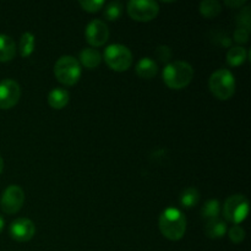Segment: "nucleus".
<instances>
[{
	"mask_svg": "<svg viewBox=\"0 0 251 251\" xmlns=\"http://www.w3.org/2000/svg\"><path fill=\"white\" fill-rule=\"evenodd\" d=\"M159 230L172 242L180 240L186 232V218L180 210L168 207L159 216Z\"/></svg>",
	"mask_w": 251,
	"mask_h": 251,
	"instance_id": "obj_1",
	"label": "nucleus"
},
{
	"mask_svg": "<svg viewBox=\"0 0 251 251\" xmlns=\"http://www.w3.org/2000/svg\"><path fill=\"white\" fill-rule=\"evenodd\" d=\"M164 83L172 90H181L190 85L194 77V69L189 63L176 60L167 64L162 74Z\"/></svg>",
	"mask_w": 251,
	"mask_h": 251,
	"instance_id": "obj_2",
	"label": "nucleus"
},
{
	"mask_svg": "<svg viewBox=\"0 0 251 251\" xmlns=\"http://www.w3.org/2000/svg\"><path fill=\"white\" fill-rule=\"evenodd\" d=\"M235 77L228 69H218L208 80V88L211 93L220 100H227L233 97L235 92Z\"/></svg>",
	"mask_w": 251,
	"mask_h": 251,
	"instance_id": "obj_3",
	"label": "nucleus"
},
{
	"mask_svg": "<svg viewBox=\"0 0 251 251\" xmlns=\"http://www.w3.org/2000/svg\"><path fill=\"white\" fill-rule=\"evenodd\" d=\"M56 80L65 86H74L81 77V65L77 59L71 55H63L54 65Z\"/></svg>",
	"mask_w": 251,
	"mask_h": 251,
	"instance_id": "obj_4",
	"label": "nucleus"
},
{
	"mask_svg": "<svg viewBox=\"0 0 251 251\" xmlns=\"http://www.w3.org/2000/svg\"><path fill=\"white\" fill-rule=\"evenodd\" d=\"M249 215V201L243 194L229 196L223 205V216L233 226H240Z\"/></svg>",
	"mask_w": 251,
	"mask_h": 251,
	"instance_id": "obj_5",
	"label": "nucleus"
},
{
	"mask_svg": "<svg viewBox=\"0 0 251 251\" xmlns=\"http://www.w3.org/2000/svg\"><path fill=\"white\" fill-rule=\"evenodd\" d=\"M104 61L112 70L123 73L129 70L132 64V54L127 47L123 44H110L104 50Z\"/></svg>",
	"mask_w": 251,
	"mask_h": 251,
	"instance_id": "obj_6",
	"label": "nucleus"
},
{
	"mask_svg": "<svg viewBox=\"0 0 251 251\" xmlns=\"http://www.w3.org/2000/svg\"><path fill=\"white\" fill-rule=\"evenodd\" d=\"M126 11L135 21L150 22L158 15L159 5L153 0H131L127 2Z\"/></svg>",
	"mask_w": 251,
	"mask_h": 251,
	"instance_id": "obj_7",
	"label": "nucleus"
},
{
	"mask_svg": "<svg viewBox=\"0 0 251 251\" xmlns=\"http://www.w3.org/2000/svg\"><path fill=\"white\" fill-rule=\"evenodd\" d=\"M25 202V191L19 185H10L2 193L0 199V207L7 215L17 213Z\"/></svg>",
	"mask_w": 251,
	"mask_h": 251,
	"instance_id": "obj_8",
	"label": "nucleus"
},
{
	"mask_svg": "<svg viewBox=\"0 0 251 251\" xmlns=\"http://www.w3.org/2000/svg\"><path fill=\"white\" fill-rule=\"evenodd\" d=\"M85 37L87 43L92 46V48L102 47L107 43L108 38H109V28L102 20H92L86 26Z\"/></svg>",
	"mask_w": 251,
	"mask_h": 251,
	"instance_id": "obj_9",
	"label": "nucleus"
},
{
	"mask_svg": "<svg viewBox=\"0 0 251 251\" xmlns=\"http://www.w3.org/2000/svg\"><path fill=\"white\" fill-rule=\"evenodd\" d=\"M21 98V87L19 82L11 78L0 81V109H10L19 103Z\"/></svg>",
	"mask_w": 251,
	"mask_h": 251,
	"instance_id": "obj_10",
	"label": "nucleus"
},
{
	"mask_svg": "<svg viewBox=\"0 0 251 251\" xmlns=\"http://www.w3.org/2000/svg\"><path fill=\"white\" fill-rule=\"evenodd\" d=\"M10 235L20 243L29 242L36 234V226L28 218H17L10 225Z\"/></svg>",
	"mask_w": 251,
	"mask_h": 251,
	"instance_id": "obj_11",
	"label": "nucleus"
},
{
	"mask_svg": "<svg viewBox=\"0 0 251 251\" xmlns=\"http://www.w3.org/2000/svg\"><path fill=\"white\" fill-rule=\"evenodd\" d=\"M136 74L139 77L145 78V80H150L153 78L158 73V65L153 59L145 56V58L140 59L139 63L136 64Z\"/></svg>",
	"mask_w": 251,
	"mask_h": 251,
	"instance_id": "obj_12",
	"label": "nucleus"
},
{
	"mask_svg": "<svg viewBox=\"0 0 251 251\" xmlns=\"http://www.w3.org/2000/svg\"><path fill=\"white\" fill-rule=\"evenodd\" d=\"M70 100V95L63 87H55L49 92L48 103L53 109H63L68 105Z\"/></svg>",
	"mask_w": 251,
	"mask_h": 251,
	"instance_id": "obj_13",
	"label": "nucleus"
},
{
	"mask_svg": "<svg viewBox=\"0 0 251 251\" xmlns=\"http://www.w3.org/2000/svg\"><path fill=\"white\" fill-rule=\"evenodd\" d=\"M16 55V44L6 34H0V63L11 61Z\"/></svg>",
	"mask_w": 251,
	"mask_h": 251,
	"instance_id": "obj_14",
	"label": "nucleus"
},
{
	"mask_svg": "<svg viewBox=\"0 0 251 251\" xmlns=\"http://www.w3.org/2000/svg\"><path fill=\"white\" fill-rule=\"evenodd\" d=\"M102 61V55L97 49L92 48H83L80 53V65H83L86 69H96Z\"/></svg>",
	"mask_w": 251,
	"mask_h": 251,
	"instance_id": "obj_15",
	"label": "nucleus"
},
{
	"mask_svg": "<svg viewBox=\"0 0 251 251\" xmlns=\"http://www.w3.org/2000/svg\"><path fill=\"white\" fill-rule=\"evenodd\" d=\"M205 234L210 239H221L227 234V225L221 221L220 218L213 221H208L205 226Z\"/></svg>",
	"mask_w": 251,
	"mask_h": 251,
	"instance_id": "obj_16",
	"label": "nucleus"
},
{
	"mask_svg": "<svg viewBox=\"0 0 251 251\" xmlns=\"http://www.w3.org/2000/svg\"><path fill=\"white\" fill-rule=\"evenodd\" d=\"M199 11L205 19H213L222 11V5L217 0H203L199 5Z\"/></svg>",
	"mask_w": 251,
	"mask_h": 251,
	"instance_id": "obj_17",
	"label": "nucleus"
},
{
	"mask_svg": "<svg viewBox=\"0 0 251 251\" xmlns=\"http://www.w3.org/2000/svg\"><path fill=\"white\" fill-rule=\"evenodd\" d=\"M34 46H36V37L31 32H25L21 36V39H20V55L22 58L31 56L34 51Z\"/></svg>",
	"mask_w": 251,
	"mask_h": 251,
	"instance_id": "obj_18",
	"label": "nucleus"
},
{
	"mask_svg": "<svg viewBox=\"0 0 251 251\" xmlns=\"http://www.w3.org/2000/svg\"><path fill=\"white\" fill-rule=\"evenodd\" d=\"M248 59V51L244 47H232L227 53V63L229 66H239Z\"/></svg>",
	"mask_w": 251,
	"mask_h": 251,
	"instance_id": "obj_19",
	"label": "nucleus"
},
{
	"mask_svg": "<svg viewBox=\"0 0 251 251\" xmlns=\"http://www.w3.org/2000/svg\"><path fill=\"white\" fill-rule=\"evenodd\" d=\"M199 201H200V194H199L198 189L193 188V186L183 190V193L180 194V199H179V202L184 208L195 207Z\"/></svg>",
	"mask_w": 251,
	"mask_h": 251,
	"instance_id": "obj_20",
	"label": "nucleus"
},
{
	"mask_svg": "<svg viewBox=\"0 0 251 251\" xmlns=\"http://www.w3.org/2000/svg\"><path fill=\"white\" fill-rule=\"evenodd\" d=\"M220 213L221 205L220 202H218V200H215V199H211V200L206 201V202L203 203L202 208H201V216H202V218L206 222L217 220Z\"/></svg>",
	"mask_w": 251,
	"mask_h": 251,
	"instance_id": "obj_21",
	"label": "nucleus"
},
{
	"mask_svg": "<svg viewBox=\"0 0 251 251\" xmlns=\"http://www.w3.org/2000/svg\"><path fill=\"white\" fill-rule=\"evenodd\" d=\"M122 12H123V5L120 1H112L105 6L104 15L105 19L108 21H117L120 16H122Z\"/></svg>",
	"mask_w": 251,
	"mask_h": 251,
	"instance_id": "obj_22",
	"label": "nucleus"
},
{
	"mask_svg": "<svg viewBox=\"0 0 251 251\" xmlns=\"http://www.w3.org/2000/svg\"><path fill=\"white\" fill-rule=\"evenodd\" d=\"M251 27V12L250 7L245 6L242 7V11L238 15V21H237V28L245 29V31H250Z\"/></svg>",
	"mask_w": 251,
	"mask_h": 251,
	"instance_id": "obj_23",
	"label": "nucleus"
},
{
	"mask_svg": "<svg viewBox=\"0 0 251 251\" xmlns=\"http://www.w3.org/2000/svg\"><path fill=\"white\" fill-rule=\"evenodd\" d=\"M80 6L87 12H97L104 6V0H80Z\"/></svg>",
	"mask_w": 251,
	"mask_h": 251,
	"instance_id": "obj_24",
	"label": "nucleus"
},
{
	"mask_svg": "<svg viewBox=\"0 0 251 251\" xmlns=\"http://www.w3.org/2000/svg\"><path fill=\"white\" fill-rule=\"evenodd\" d=\"M228 237H229V240L232 243L239 244V243H242L245 239V230L243 229V227L235 225L228 230Z\"/></svg>",
	"mask_w": 251,
	"mask_h": 251,
	"instance_id": "obj_25",
	"label": "nucleus"
},
{
	"mask_svg": "<svg viewBox=\"0 0 251 251\" xmlns=\"http://www.w3.org/2000/svg\"><path fill=\"white\" fill-rule=\"evenodd\" d=\"M154 55L162 63H168L172 59V49L168 46H158L154 51Z\"/></svg>",
	"mask_w": 251,
	"mask_h": 251,
	"instance_id": "obj_26",
	"label": "nucleus"
},
{
	"mask_svg": "<svg viewBox=\"0 0 251 251\" xmlns=\"http://www.w3.org/2000/svg\"><path fill=\"white\" fill-rule=\"evenodd\" d=\"M250 31H245V29L237 28L234 32V41L239 44H245L249 41Z\"/></svg>",
	"mask_w": 251,
	"mask_h": 251,
	"instance_id": "obj_27",
	"label": "nucleus"
},
{
	"mask_svg": "<svg viewBox=\"0 0 251 251\" xmlns=\"http://www.w3.org/2000/svg\"><path fill=\"white\" fill-rule=\"evenodd\" d=\"M225 4L227 5V6L229 7H233V9H238V7H244V5L247 4V1L245 0H226Z\"/></svg>",
	"mask_w": 251,
	"mask_h": 251,
	"instance_id": "obj_28",
	"label": "nucleus"
},
{
	"mask_svg": "<svg viewBox=\"0 0 251 251\" xmlns=\"http://www.w3.org/2000/svg\"><path fill=\"white\" fill-rule=\"evenodd\" d=\"M4 226H5V221H4V218L0 216V233H1L2 229H4Z\"/></svg>",
	"mask_w": 251,
	"mask_h": 251,
	"instance_id": "obj_29",
	"label": "nucleus"
},
{
	"mask_svg": "<svg viewBox=\"0 0 251 251\" xmlns=\"http://www.w3.org/2000/svg\"><path fill=\"white\" fill-rule=\"evenodd\" d=\"M2 171H4V159L0 156V174L2 173Z\"/></svg>",
	"mask_w": 251,
	"mask_h": 251,
	"instance_id": "obj_30",
	"label": "nucleus"
}]
</instances>
